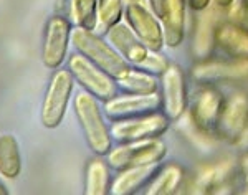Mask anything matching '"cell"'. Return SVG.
Wrapping results in <instances>:
<instances>
[{
    "label": "cell",
    "mask_w": 248,
    "mask_h": 195,
    "mask_svg": "<svg viewBox=\"0 0 248 195\" xmlns=\"http://www.w3.org/2000/svg\"><path fill=\"white\" fill-rule=\"evenodd\" d=\"M73 107L88 147L96 156H108L113 149V136L105 121V109L99 106V99L83 90L75 96Z\"/></svg>",
    "instance_id": "obj_1"
},
{
    "label": "cell",
    "mask_w": 248,
    "mask_h": 195,
    "mask_svg": "<svg viewBox=\"0 0 248 195\" xmlns=\"http://www.w3.org/2000/svg\"><path fill=\"white\" fill-rule=\"evenodd\" d=\"M71 45L75 46V51L81 53L90 61L98 65L101 70L109 73L114 79L121 78L124 73H127L133 66L124 60L116 48L101 35H98L94 30H88L83 27L73 29L71 33Z\"/></svg>",
    "instance_id": "obj_2"
},
{
    "label": "cell",
    "mask_w": 248,
    "mask_h": 195,
    "mask_svg": "<svg viewBox=\"0 0 248 195\" xmlns=\"http://www.w3.org/2000/svg\"><path fill=\"white\" fill-rule=\"evenodd\" d=\"M167 156V146L161 137L144 141L123 142L108 152V164L114 170H123L131 165L159 164Z\"/></svg>",
    "instance_id": "obj_3"
},
{
    "label": "cell",
    "mask_w": 248,
    "mask_h": 195,
    "mask_svg": "<svg viewBox=\"0 0 248 195\" xmlns=\"http://www.w3.org/2000/svg\"><path fill=\"white\" fill-rule=\"evenodd\" d=\"M68 70L73 75L75 81L99 101L105 103L118 94L116 79L78 51H75L68 60Z\"/></svg>",
    "instance_id": "obj_4"
},
{
    "label": "cell",
    "mask_w": 248,
    "mask_h": 195,
    "mask_svg": "<svg viewBox=\"0 0 248 195\" xmlns=\"http://www.w3.org/2000/svg\"><path fill=\"white\" fill-rule=\"evenodd\" d=\"M75 88V78L70 70H57L50 79L43 98L40 119L46 129H57L66 116L68 103Z\"/></svg>",
    "instance_id": "obj_5"
},
{
    "label": "cell",
    "mask_w": 248,
    "mask_h": 195,
    "mask_svg": "<svg viewBox=\"0 0 248 195\" xmlns=\"http://www.w3.org/2000/svg\"><path fill=\"white\" fill-rule=\"evenodd\" d=\"M170 126V119L164 113L154 111L149 114L136 118H126L118 119L113 122L111 136L116 142H134V141H144V139H154L161 137Z\"/></svg>",
    "instance_id": "obj_6"
},
{
    "label": "cell",
    "mask_w": 248,
    "mask_h": 195,
    "mask_svg": "<svg viewBox=\"0 0 248 195\" xmlns=\"http://www.w3.org/2000/svg\"><path fill=\"white\" fill-rule=\"evenodd\" d=\"M73 27L66 15L55 14L46 20L42 42V61L48 70H58L66 60Z\"/></svg>",
    "instance_id": "obj_7"
},
{
    "label": "cell",
    "mask_w": 248,
    "mask_h": 195,
    "mask_svg": "<svg viewBox=\"0 0 248 195\" xmlns=\"http://www.w3.org/2000/svg\"><path fill=\"white\" fill-rule=\"evenodd\" d=\"M124 18L147 48L155 51L162 50L166 43L161 18L149 7L144 5V2H126Z\"/></svg>",
    "instance_id": "obj_8"
},
{
    "label": "cell",
    "mask_w": 248,
    "mask_h": 195,
    "mask_svg": "<svg viewBox=\"0 0 248 195\" xmlns=\"http://www.w3.org/2000/svg\"><path fill=\"white\" fill-rule=\"evenodd\" d=\"M162 88V113L170 119V122L179 121L187 111L189 94H187V79L182 66L170 63L166 73L161 76Z\"/></svg>",
    "instance_id": "obj_9"
},
{
    "label": "cell",
    "mask_w": 248,
    "mask_h": 195,
    "mask_svg": "<svg viewBox=\"0 0 248 195\" xmlns=\"http://www.w3.org/2000/svg\"><path fill=\"white\" fill-rule=\"evenodd\" d=\"M192 76L201 85H217L225 81H238L248 78V60L229 58L201 60L192 68Z\"/></svg>",
    "instance_id": "obj_10"
},
{
    "label": "cell",
    "mask_w": 248,
    "mask_h": 195,
    "mask_svg": "<svg viewBox=\"0 0 248 195\" xmlns=\"http://www.w3.org/2000/svg\"><path fill=\"white\" fill-rule=\"evenodd\" d=\"M248 131V94L233 93L225 98L222 114H220L217 133L218 137L229 142H238L245 137Z\"/></svg>",
    "instance_id": "obj_11"
},
{
    "label": "cell",
    "mask_w": 248,
    "mask_h": 195,
    "mask_svg": "<svg viewBox=\"0 0 248 195\" xmlns=\"http://www.w3.org/2000/svg\"><path fill=\"white\" fill-rule=\"evenodd\" d=\"M222 12L215 3H210L207 9L197 12L199 17L195 20L194 40H192V55L201 60H207L214 55V50L217 48V30L218 25L223 22Z\"/></svg>",
    "instance_id": "obj_12"
},
{
    "label": "cell",
    "mask_w": 248,
    "mask_h": 195,
    "mask_svg": "<svg viewBox=\"0 0 248 195\" xmlns=\"http://www.w3.org/2000/svg\"><path fill=\"white\" fill-rule=\"evenodd\" d=\"M162 107V99L157 93L151 94H131L126 93L123 96L116 94L114 98L105 101V114L113 121L126 118H136L142 114H149L159 111Z\"/></svg>",
    "instance_id": "obj_13"
},
{
    "label": "cell",
    "mask_w": 248,
    "mask_h": 195,
    "mask_svg": "<svg viewBox=\"0 0 248 195\" xmlns=\"http://www.w3.org/2000/svg\"><path fill=\"white\" fill-rule=\"evenodd\" d=\"M223 105H225V96L222 94V91L215 88V85H203V88L199 90L195 94L189 116L202 129L215 133Z\"/></svg>",
    "instance_id": "obj_14"
},
{
    "label": "cell",
    "mask_w": 248,
    "mask_h": 195,
    "mask_svg": "<svg viewBox=\"0 0 248 195\" xmlns=\"http://www.w3.org/2000/svg\"><path fill=\"white\" fill-rule=\"evenodd\" d=\"M106 40L131 66H138L149 53V48L134 33V30L124 22H119L111 27L106 31Z\"/></svg>",
    "instance_id": "obj_15"
},
{
    "label": "cell",
    "mask_w": 248,
    "mask_h": 195,
    "mask_svg": "<svg viewBox=\"0 0 248 195\" xmlns=\"http://www.w3.org/2000/svg\"><path fill=\"white\" fill-rule=\"evenodd\" d=\"M187 0H167L166 12L161 17L164 43L169 48H177L182 45L186 37Z\"/></svg>",
    "instance_id": "obj_16"
},
{
    "label": "cell",
    "mask_w": 248,
    "mask_h": 195,
    "mask_svg": "<svg viewBox=\"0 0 248 195\" xmlns=\"http://www.w3.org/2000/svg\"><path fill=\"white\" fill-rule=\"evenodd\" d=\"M161 162L159 164H146V165H131L127 169L119 170L118 177L111 184V194L113 195H133L139 192V189L149 185L155 177Z\"/></svg>",
    "instance_id": "obj_17"
},
{
    "label": "cell",
    "mask_w": 248,
    "mask_h": 195,
    "mask_svg": "<svg viewBox=\"0 0 248 195\" xmlns=\"http://www.w3.org/2000/svg\"><path fill=\"white\" fill-rule=\"evenodd\" d=\"M217 46L229 58L248 60V31L230 20H223L217 30Z\"/></svg>",
    "instance_id": "obj_18"
},
{
    "label": "cell",
    "mask_w": 248,
    "mask_h": 195,
    "mask_svg": "<svg viewBox=\"0 0 248 195\" xmlns=\"http://www.w3.org/2000/svg\"><path fill=\"white\" fill-rule=\"evenodd\" d=\"M22 172V152L14 134H0V176L17 179Z\"/></svg>",
    "instance_id": "obj_19"
},
{
    "label": "cell",
    "mask_w": 248,
    "mask_h": 195,
    "mask_svg": "<svg viewBox=\"0 0 248 195\" xmlns=\"http://www.w3.org/2000/svg\"><path fill=\"white\" fill-rule=\"evenodd\" d=\"M109 164L103 156H96L86 165V195H106L111 192V174Z\"/></svg>",
    "instance_id": "obj_20"
},
{
    "label": "cell",
    "mask_w": 248,
    "mask_h": 195,
    "mask_svg": "<svg viewBox=\"0 0 248 195\" xmlns=\"http://www.w3.org/2000/svg\"><path fill=\"white\" fill-rule=\"evenodd\" d=\"M184 180V169L175 162L159 167L155 177L147 185V195H170L177 192Z\"/></svg>",
    "instance_id": "obj_21"
},
{
    "label": "cell",
    "mask_w": 248,
    "mask_h": 195,
    "mask_svg": "<svg viewBox=\"0 0 248 195\" xmlns=\"http://www.w3.org/2000/svg\"><path fill=\"white\" fill-rule=\"evenodd\" d=\"M116 83H118L119 90L131 94H151L157 93L159 90L157 76L136 68V66H133L127 73H124L121 78L116 79Z\"/></svg>",
    "instance_id": "obj_22"
},
{
    "label": "cell",
    "mask_w": 248,
    "mask_h": 195,
    "mask_svg": "<svg viewBox=\"0 0 248 195\" xmlns=\"http://www.w3.org/2000/svg\"><path fill=\"white\" fill-rule=\"evenodd\" d=\"M233 174V164L230 161H223L215 165H207L199 172L195 179V192H212L220 185H225Z\"/></svg>",
    "instance_id": "obj_23"
},
{
    "label": "cell",
    "mask_w": 248,
    "mask_h": 195,
    "mask_svg": "<svg viewBox=\"0 0 248 195\" xmlns=\"http://www.w3.org/2000/svg\"><path fill=\"white\" fill-rule=\"evenodd\" d=\"M179 121H181L179 122V129H181V133H184V136L189 139L192 146L201 150L214 149L215 144H217V137H215L217 134L202 129L194 119L190 116H186V114H184Z\"/></svg>",
    "instance_id": "obj_24"
},
{
    "label": "cell",
    "mask_w": 248,
    "mask_h": 195,
    "mask_svg": "<svg viewBox=\"0 0 248 195\" xmlns=\"http://www.w3.org/2000/svg\"><path fill=\"white\" fill-rule=\"evenodd\" d=\"M71 12L77 27L88 30L98 29V0H70Z\"/></svg>",
    "instance_id": "obj_25"
},
{
    "label": "cell",
    "mask_w": 248,
    "mask_h": 195,
    "mask_svg": "<svg viewBox=\"0 0 248 195\" xmlns=\"http://www.w3.org/2000/svg\"><path fill=\"white\" fill-rule=\"evenodd\" d=\"M126 0H98V29L106 33L124 17Z\"/></svg>",
    "instance_id": "obj_26"
},
{
    "label": "cell",
    "mask_w": 248,
    "mask_h": 195,
    "mask_svg": "<svg viewBox=\"0 0 248 195\" xmlns=\"http://www.w3.org/2000/svg\"><path fill=\"white\" fill-rule=\"evenodd\" d=\"M170 61L167 60L166 55H162L161 51H155V50H149L147 57L139 63L136 68L142 70V71H147V73L154 75V76H162L166 73V70L169 68Z\"/></svg>",
    "instance_id": "obj_27"
},
{
    "label": "cell",
    "mask_w": 248,
    "mask_h": 195,
    "mask_svg": "<svg viewBox=\"0 0 248 195\" xmlns=\"http://www.w3.org/2000/svg\"><path fill=\"white\" fill-rule=\"evenodd\" d=\"M229 20L237 23L248 31V0H235L230 9H227Z\"/></svg>",
    "instance_id": "obj_28"
},
{
    "label": "cell",
    "mask_w": 248,
    "mask_h": 195,
    "mask_svg": "<svg viewBox=\"0 0 248 195\" xmlns=\"http://www.w3.org/2000/svg\"><path fill=\"white\" fill-rule=\"evenodd\" d=\"M144 2L149 5V9L153 10L159 18H161L162 15H164V12H166L167 0H144Z\"/></svg>",
    "instance_id": "obj_29"
},
{
    "label": "cell",
    "mask_w": 248,
    "mask_h": 195,
    "mask_svg": "<svg viewBox=\"0 0 248 195\" xmlns=\"http://www.w3.org/2000/svg\"><path fill=\"white\" fill-rule=\"evenodd\" d=\"M212 3V0H187V7L194 12H201L203 9H207Z\"/></svg>",
    "instance_id": "obj_30"
},
{
    "label": "cell",
    "mask_w": 248,
    "mask_h": 195,
    "mask_svg": "<svg viewBox=\"0 0 248 195\" xmlns=\"http://www.w3.org/2000/svg\"><path fill=\"white\" fill-rule=\"evenodd\" d=\"M233 2H235V0H212V3H215V5L220 7V9H223V10L230 9Z\"/></svg>",
    "instance_id": "obj_31"
},
{
    "label": "cell",
    "mask_w": 248,
    "mask_h": 195,
    "mask_svg": "<svg viewBox=\"0 0 248 195\" xmlns=\"http://www.w3.org/2000/svg\"><path fill=\"white\" fill-rule=\"evenodd\" d=\"M9 194H10L9 187H7L5 184H3L2 180H0V195H9Z\"/></svg>",
    "instance_id": "obj_32"
},
{
    "label": "cell",
    "mask_w": 248,
    "mask_h": 195,
    "mask_svg": "<svg viewBox=\"0 0 248 195\" xmlns=\"http://www.w3.org/2000/svg\"><path fill=\"white\" fill-rule=\"evenodd\" d=\"M126 2H144V0H126Z\"/></svg>",
    "instance_id": "obj_33"
},
{
    "label": "cell",
    "mask_w": 248,
    "mask_h": 195,
    "mask_svg": "<svg viewBox=\"0 0 248 195\" xmlns=\"http://www.w3.org/2000/svg\"><path fill=\"white\" fill-rule=\"evenodd\" d=\"M247 194H248V177H247Z\"/></svg>",
    "instance_id": "obj_34"
}]
</instances>
